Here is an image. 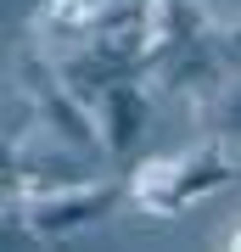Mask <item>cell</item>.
<instances>
[{"mask_svg":"<svg viewBox=\"0 0 241 252\" xmlns=\"http://www.w3.org/2000/svg\"><path fill=\"white\" fill-rule=\"evenodd\" d=\"M230 241H236V247H241V230H236V235H230Z\"/></svg>","mask_w":241,"mask_h":252,"instance_id":"9","label":"cell"},{"mask_svg":"<svg viewBox=\"0 0 241 252\" xmlns=\"http://www.w3.org/2000/svg\"><path fill=\"white\" fill-rule=\"evenodd\" d=\"M28 101H34V118L68 146V152H101V124H96V112H90L84 95H73L62 79H45V73H39L34 90H28Z\"/></svg>","mask_w":241,"mask_h":252,"instance_id":"2","label":"cell"},{"mask_svg":"<svg viewBox=\"0 0 241 252\" xmlns=\"http://www.w3.org/2000/svg\"><path fill=\"white\" fill-rule=\"evenodd\" d=\"M90 107H96V124H101V146H107L112 157H129L135 146H140L146 124H152V107H146V95H140V84H135V79L107 84Z\"/></svg>","mask_w":241,"mask_h":252,"instance_id":"3","label":"cell"},{"mask_svg":"<svg viewBox=\"0 0 241 252\" xmlns=\"http://www.w3.org/2000/svg\"><path fill=\"white\" fill-rule=\"evenodd\" d=\"M213 51H219L224 67H241V23H224L219 28V34H213Z\"/></svg>","mask_w":241,"mask_h":252,"instance_id":"7","label":"cell"},{"mask_svg":"<svg viewBox=\"0 0 241 252\" xmlns=\"http://www.w3.org/2000/svg\"><path fill=\"white\" fill-rule=\"evenodd\" d=\"M17 174H23V152H17V140L0 129V180H11V185H17Z\"/></svg>","mask_w":241,"mask_h":252,"instance_id":"8","label":"cell"},{"mask_svg":"<svg viewBox=\"0 0 241 252\" xmlns=\"http://www.w3.org/2000/svg\"><path fill=\"white\" fill-rule=\"evenodd\" d=\"M90 6H101V0H90Z\"/></svg>","mask_w":241,"mask_h":252,"instance_id":"10","label":"cell"},{"mask_svg":"<svg viewBox=\"0 0 241 252\" xmlns=\"http://www.w3.org/2000/svg\"><path fill=\"white\" fill-rule=\"evenodd\" d=\"M90 17H96L90 0H45V11H39V23L56 28V34H84Z\"/></svg>","mask_w":241,"mask_h":252,"instance_id":"6","label":"cell"},{"mask_svg":"<svg viewBox=\"0 0 241 252\" xmlns=\"http://www.w3.org/2000/svg\"><path fill=\"white\" fill-rule=\"evenodd\" d=\"M135 202L146 207V213H163V219H174L179 213V157H146L140 168H135Z\"/></svg>","mask_w":241,"mask_h":252,"instance_id":"5","label":"cell"},{"mask_svg":"<svg viewBox=\"0 0 241 252\" xmlns=\"http://www.w3.org/2000/svg\"><path fill=\"white\" fill-rule=\"evenodd\" d=\"M236 180V162L224 146H202V152H185L179 157V213H185L191 202H207V196H219L224 185Z\"/></svg>","mask_w":241,"mask_h":252,"instance_id":"4","label":"cell"},{"mask_svg":"<svg viewBox=\"0 0 241 252\" xmlns=\"http://www.w3.org/2000/svg\"><path fill=\"white\" fill-rule=\"evenodd\" d=\"M118 202V185L107 180H90V185H68V190H51V196H28L23 202V230L28 241H56V235H73L96 219H107Z\"/></svg>","mask_w":241,"mask_h":252,"instance_id":"1","label":"cell"}]
</instances>
